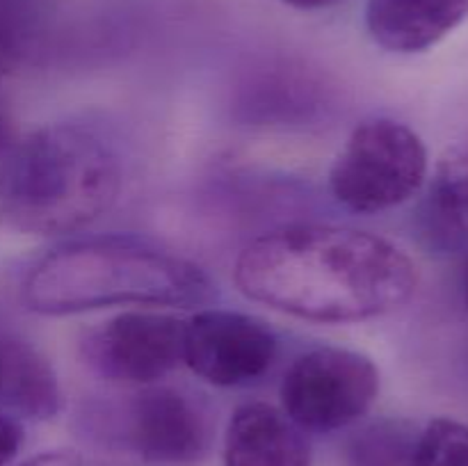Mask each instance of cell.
<instances>
[{"label": "cell", "mask_w": 468, "mask_h": 466, "mask_svg": "<svg viewBox=\"0 0 468 466\" xmlns=\"http://www.w3.org/2000/svg\"><path fill=\"white\" fill-rule=\"evenodd\" d=\"M251 302L314 323H359L398 311L419 286L396 242L334 224H291L251 240L233 270Z\"/></svg>", "instance_id": "obj_1"}, {"label": "cell", "mask_w": 468, "mask_h": 466, "mask_svg": "<svg viewBox=\"0 0 468 466\" xmlns=\"http://www.w3.org/2000/svg\"><path fill=\"white\" fill-rule=\"evenodd\" d=\"M208 274L178 251L131 233L87 236L41 256L23 283L27 309L71 315L108 306H197L213 300Z\"/></svg>", "instance_id": "obj_2"}, {"label": "cell", "mask_w": 468, "mask_h": 466, "mask_svg": "<svg viewBox=\"0 0 468 466\" xmlns=\"http://www.w3.org/2000/svg\"><path fill=\"white\" fill-rule=\"evenodd\" d=\"M411 452L414 446L407 448L402 434L379 428L368 432L356 455H359V466H410Z\"/></svg>", "instance_id": "obj_15"}, {"label": "cell", "mask_w": 468, "mask_h": 466, "mask_svg": "<svg viewBox=\"0 0 468 466\" xmlns=\"http://www.w3.org/2000/svg\"><path fill=\"white\" fill-rule=\"evenodd\" d=\"M26 432L14 416L0 411V466H7L21 452Z\"/></svg>", "instance_id": "obj_16"}, {"label": "cell", "mask_w": 468, "mask_h": 466, "mask_svg": "<svg viewBox=\"0 0 468 466\" xmlns=\"http://www.w3.org/2000/svg\"><path fill=\"white\" fill-rule=\"evenodd\" d=\"M186 320L155 311H123L82 341V356L103 377L155 384L183 364Z\"/></svg>", "instance_id": "obj_6"}, {"label": "cell", "mask_w": 468, "mask_h": 466, "mask_svg": "<svg viewBox=\"0 0 468 466\" xmlns=\"http://www.w3.org/2000/svg\"><path fill=\"white\" fill-rule=\"evenodd\" d=\"M224 466H311V443L283 409L245 402L224 434Z\"/></svg>", "instance_id": "obj_10"}, {"label": "cell", "mask_w": 468, "mask_h": 466, "mask_svg": "<svg viewBox=\"0 0 468 466\" xmlns=\"http://www.w3.org/2000/svg\"><path fill=\"white\" fill-rule=\"evenodd\" d=\"M123 439L146 461L190 464L208 450L210 423L195 397L149 384L128 405Z\"/></svg>", "instance_id": "obj_8"}, {"label": "cell", "mask_w": 468, "mask_h": 466, "mask_svg": "<svg viewBox=\"0 0 468 466\" xmlns=\"http://www.w3.org/2000/svg\"><path fill=\"white\" fill-rule=\"evenodd\" d=\"M428 178V149L419 132L396 119H366L352 131L329 172L338 204L355 213H382L416 195Z\"/></svg>", "instance_id": "obj_4"}, {"label": "cell", "mask_w": 468, "mask_h": 466, "mask_svg": "<svg viewBox=\"0 0 468 466\" xmlns=\"http://www.w3.org/2000/svg\"><path fill=\"white\" fill-rule=\"evenodd\" d=\"M283 414L304 432H336L359 420L379 393L370 356L346 347H315L297 356L282 382Z\"/></svg>", "instance_id": "obj_5"}, {"label": "cell", "mask_w": 468, "mask_h": 466, "mask_svg": "<svg viewBox=\"0 0 468 466\" xmlns=\"http://www.w3.org/2000/svg\"><path fill=\"white\" fill-rule=\"evenodd\" d=\"M122 190L117 154L90 128H37L0 158V224L27 236H62L108 213Z\"/></svg>", "instance_id": "obj_3"}, {"label": "cell", "mask_w": 468, "mask_h": 466, "mask_svg": "<svg viewBox=\"0 0 468 466\" xmlns=\"http://www.w3.org/2000/svg\"><path fill=\"white\" fill-rule=\"evenodd\" d=\"M283 3L295 9H323L332 7V5L341 3V0H283Z\"/></svg>", "instance_id": "obj_19"}, {"label": "cell", "mask_w": 468, "mask_h": 466, "mask_svg": "<svg viewBox=\"0 0 468 466\" xmlns=\"http://www.w3.org/2000/svg\"><path fill=\"white\" fill-rule=\"evenodd\" d=\"M468 16V0H368L366 26L382 48L423 53Z\"/></svg>", "instance_id": "obj_11"}, {"label": "cell", "mask_w": 468, "mask_h": 466, "mask_svg": "<svg viewBox=\"0 0 468 466\" xmlns=\"http://www.w3.org/2000/svg\"><path fill=\"white\" fill-rule=\"evenodd\" d=\"M419 242L434 256L468 249V140L452 144L437 163L416 206Z\"/></svg>", "instance_id": "obj_9"}, {"label": "cell", "mask_w": 468, "mask_h": 466, "mask_svg": "<svg viewBox=\"0 0 468 466\" xmlns=\"http://www.w3.org/2000/svg\"><path fill=\"white\" fill-rule=\"evenodd\" d=\"M410 466H468V425L432 420L416 439Z\"/></svg>", "instance_id": "obj_14"}, {"label": "cell", "mask_w": 468, "mask_h": 466, "mask_svg": "<svg viewBox=\"0 0 468 466\" xmlns=\"http://www.w3.org/2000/svg\"><path fill=\"white\" fill-rule=\"evenodd\" d=\"M18 466H76V455L71 450H55L37 455L32 460L23 461Z\"/></svg>", "instance_id": "obj_17"}, {"label": "cell", "mask_w": 468, "mask_h": 466, "mask_svg": "<svg viewBox=\"0 0 468 466\" xmlns=\"http://www.w3.org/2000/svg\"><path fill=\"white\" fill-rule=\"evenodd\" d=\"M16 142V131H14V119L5 101H0V158L9 151V146Z\"/></svg>", "instance_id": "obj_18"}, {"label": "cell", "mask_w": 468, "mask_h": 466, "mask_svg": "<svg viewBox=\"0 0 468 466\" xmlns=\"http://www.w3.org/2000/svg\"><path fill=\"white\" fill-rule=\"evenodd\" d=\"M464 302H466V309H468V263L464 270Z\"/></svg>", "instance_id": "obj_20"}, {"label": "cell", "mask_w": 468, "mask_h": 466, "mask_svg": "<svg viewBox=\"0 0 468 466\" xmlns=\"http://www.w3.org/2000/svg\"><path fill=\"white\" fill-rule=\"evenodd\" d=\"M277 352L274 332L254 315L204 309L186 320L183 364L215 387L254 384L272 368Z\"/></svg>", "instance_id": "obj_7"}, {"label": "cell", "mask_w": 468, "mask_h": 466, "mask_svg": "<svg viewBox=\"0 0 468 466\" xmlns=\"http://www.w3.org/2000/svg\"><path fill=\"white\" fill-rule=\"evenodd\" d=\"M62 409L53 364L26 338L0 332V411L14 418L50 420Z\"/></svg>", "instance_id": "obj_12"}, {"label": "cell", "mask_w": 468, "mask_h": 466, "mask_svg": "<svg viewBox=\"0 0 468 466\" xmlns=\"http://www.w3.org/2000/svg\"><path fill=\"white\" fill-rule=\"evenodd\" d=\"M37 26V0H0V76L14 71L26 59Z\"/></svg>", "instance_id": "obj_13"}]
</instances>
